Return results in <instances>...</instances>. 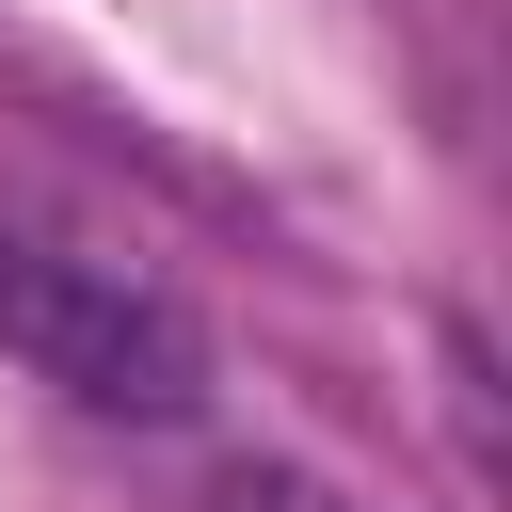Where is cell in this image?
<instances>
[{
	"label": "cell",
	"instance_id": "1",
	"mask_svg": "<svg viewBox=\"0 0 512 512\" xmlns=\"http://www.w3.org/2000/svg\"><path fill=\"white\" fill-rule=\"evenodd\" d=\"M0 352L32 384H64L80 416H192L208 400V320L16 192H0Z\"/></svg>",
	"mask_w": 512,
	"mask_h": 512
},
{
	"label": "cell",
	"instance_id": "2",
	"mask_svg": "<svg viewBox=\"0 0 512 512\" xmlns=\"http://www.w3.org/2000/svg\"><path fill=\"white\" fill-rule=\"evenodd\" d=\"M192 512H320V496H304V480H288V464H224V480H208V496H192Z\"/></svg>",
	"mask_w": 512,
	"mask_h": 512
}]
</instances>
